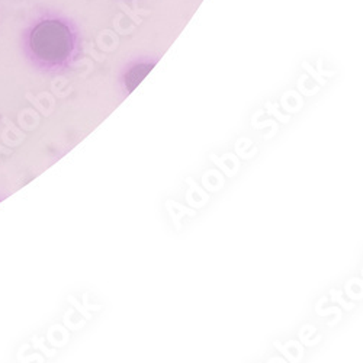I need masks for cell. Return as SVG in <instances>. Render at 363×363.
<instances>
[{"mask_svg":"<svg viewBox=\"0 0 363 363\" xmlns=\"http://www.w3.org/2000/svg\"><path fill=\"white\" fill-rule=\"evenodd\" d=\"M29 47L34 55L48 65L67 62L74 48L73 34L63 22L50 19L40 22L29 37Z\"/></svg>","mask_w":363,"mask_h":363,"instance_id":"1","label":"cell"}]
</instances>
